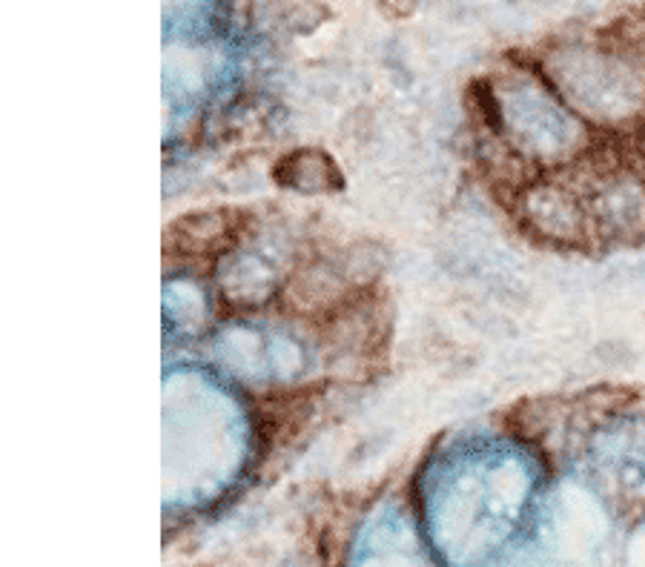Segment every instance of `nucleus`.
Masks as SVG:
<instances>
[{
	"instance_id": "obj_1",
	"label": "nucleus",
	"mask_w": 645,
	"mask_h": 567,
	"mask_svg": "<svg viewBox=\"0 0 645 567\" xmlns=\"http://www.w3.org/2000/svg\"><path fill=\"white\" fill-rule=\"evenodd\" d=\"M534 126L505 132L514 204L559 247H645V6L514 52Z\"/></svg>"
}]
</instances>
